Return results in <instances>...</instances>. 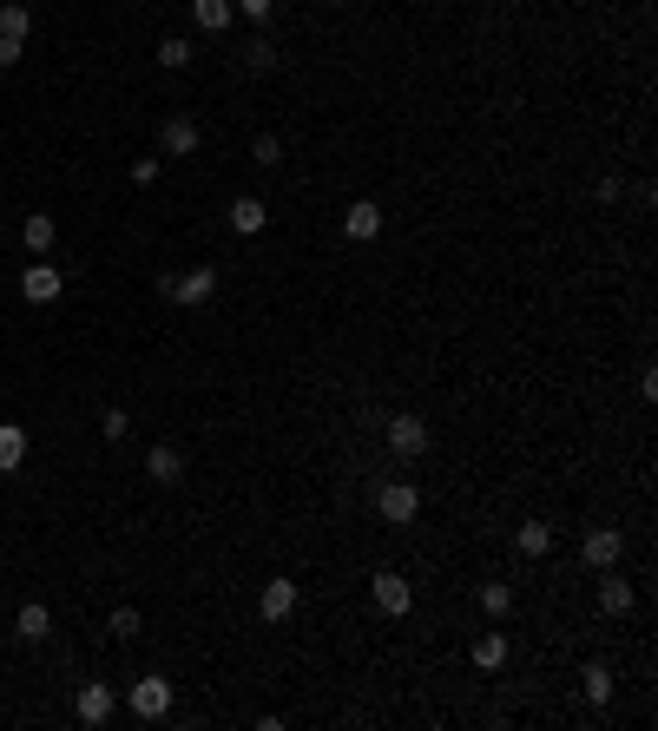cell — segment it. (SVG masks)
Segmentation results:
<instances>
[{
    "mask_svg": "<svg viewBox=\"0 0 658 731\" xmlns=\"http://www.w3.org/2000/svg\"><path fill=\"white\" fill-rule=\"evenodd\" d=\"M99 429H106V442H126V435H132V415L126 409H106V415H99Z\"/></svg>",
    "mask_w": 658,
    "mask_h": 731,
    "instance_id": "obj_26",
    "label": "cell"
},
{
    "mask_svg": "<svg viewBox=\"0 0 658 731\" xmlns=\"http://www.w3.org/2000/svg\"><path fill=\"white\" fill-rule=\"evenodd\" d=\"M0 33H14V40H27V33H33V14L7 0V7H0Z\"/></svg>",
    "mask_w": 658,
    "mask_h": 731,
    "instance_id": "obj_25",
    "label": "cell"
},
{
    "mask_svg": "<svg viewBox=\"0 0 658 731\" xmlns=\"http://www.w3.org/2000/svg\"><path fill=\"white\" fill-rule=\"evenodd\" d=\"M126 712L145 718V725H152V718H165V712H172V679H158V672L132 679V685H126Z\"/></svg>",
    "mask_w": 658,
    "mask_h": 731,
    "instance_id": "obj_1",
    "label": "cell"
},
{
    "mask_svg": "<svg viewBox=\"0 0 658 731\" xmlns=\"http://www.w3.org/2000/svg\"><path fill=\"white\" fill-rule=\"evenodd\" d=\"M244 66H251V73H270V66H277V40H270V33H257L251 47H244Z\"/></svg>",
    "mask_w": 658,
    "mask_h": 731,
    "instance_id": "obj_24",
    "label": "cell"
},
{
    "mask_svg": "<svg viewBox=\"0 0 658 731\" xmlns=\"http://www.w3.org/2000/svg\"><path fill=\"white\" fill-rule=\"evenodd\" d=\"M580 554H586V567H599V573H606V567H619V554H626V541H619V527H593V534H586V547H580Z\"/></svg>",
    "mask_w": 658,
    "mask_h": 731,
    "instance_id": "obj_9",
    "label": "cell"
},
{
    "mask_svg": "<svg viewBox=\"0 0 658 731\" xmlns=\"http://www.w3.org/2000/svg\"><path fill=\"white\" fill-rule=\"evenodd\" d=\"M191 53H198V47H191L185 33H172V40H158V66H165V73H185V66H191Z\"/></svg>",
    "mask_w": 658,
    "mask_h": 731,
    "instance_id": "obj_19",
    "label": "cell"
},
{
    "mask_svg": "<svg viewBox=\"0 0 658 731\" xmlns=\"http://www.w3.org/2000/svg\"><path fill=\"white\" fill-rule=\"evenodd\" d=\"M27 60V40H14V33H0V66H20Z\"/></svg>",
    "mask_w": 658,
    "mask_h": 731,
    "instance_id": "obj_29",
    "label": "cell"
},
{
    "mask_svg": "<svg viewBox=\"0 0 658 731\" xmlns=\"http://www.w3.org/2000/svg\"><path fill=\"white\" fill-rule=\"evenodd\" d=\"M514 547H520V554H527V560H540V554H547V547H553V527H547V521H527V527H520V534H514Z\"/></svg>",
    "mask_w": 658,
    "mask_h": 731,
    "instance_id": "obj_20",
    "label": "cell"
},
{
    "mask_svg": "<svg viewBox=\"0 0 658 731\" xmlns=\"http://www.w3.org/2000/svg\"><path fill=\"white\" fill-rule=\"evenodd\" d=\"M158 290H165L172 303H191V310H198V303L218 297V271H211V264H198L191 277H158Z\"/></svg>",
    "mask_w": 658,
    "mask_h": 731,
    "instance_id": "obj_3",
    "label": "cell"
},
{
    "mask_svg": "<svg viewBox=\"0 0 658 731\" xmlns=\"http://www.w3.org/2000/svg\"><path fill=\"white\" fill-rule=\"evenodd\" d=\"M251 165H264V172H270V165H283V145L270 139V132H264V139L251 145Z\"/></svg>",
    "mask_w": 658,
    "mask_h": 731,
    "instance_id": "obj_27",
    "label": "cell"
},
{
    "mask_svg": "<svg viewBox=\"0 0 658 731\" xmlns=\"http://www.w3.org/2000/svg\"><path fill=\"white\" fill-rule=\"evenodd\" d=\"M369 593H376V606L389 613V620H402L408 606H415V587H408V580H402L395 567H382V573H376V587H369Z\"/></svg>",
    "mask_w": 658,
    "mask_h": 731,
    "instance_id": "obj_5",
    "label": "cell"
},
{
    "mask_svg": "<svg viewBox=\"0 0 658 731\" xmlns=\"http://www.w3.org/2000/svg\"><path fill=\"white\" fill-rule=\"evenodd\" d=\"M20 238H27V251H33V257H47V251H53V238H60V224H53L47 211H27V224H20Z\"/></svg>",
    "mask_w": 658,
    "mask_h": 731,
    "instance_id": "obj_12",
    "label": "cell"
},
{
    "mask_svg": "<svg viewBox=\"0 0 658 731\" xmlns=\"http://www.w3.org/2000/svg\"><path fill=\"white\" fill-rule=\"evenodd\" d=\"M191 14H198L204 33H224V27L237 20V7H231V0H191Z\"/></svg>",
    "mask_w": 658,
    "mask_h": 731,
    "instance_id": "obj_18",
    "label": "cell"
},
{
    "mask_svg": "<svg viewBox=\"0 0 658 731\" xmlns=\"http://www.w3.org/2000/svg\"><path fill=\"white\" fill-rule=\"evenodd\" d=\"M158 178V159H132V185H152Z\"/></svg>",
    "mask_w": 658,
    "mask_h": 731,
    "instance_id": "obj_31",
    "label": "cell"
},
{
    "mask_svg": "<svg viewBox=\"0 0 658 731\" xmlns=\"http://www.w3.org/2000/svg\"><path fill=\"white\" fill-rule=\"evenodd\" d=\"M264 224H270L264 198H237V205H231V231H237V238H257Z\"/></svg>",
    "mask_w": 658,
    "mask_h": 731,
    "instance_id": "obj_14",
    "label": "cell"
},
{
    "mask_svg": "<svg viewBox=\"0 0 658 731\" xmlns=\"http://www.w3.org/2000/svg\"><path fill=\"white\" fill-rule=\"evenodd\" d=\"M106 633L112 639H132V633H139V613H132V606H119V613L106 620Z\"/></svg>",
    "mask_w": 658,
    "mask_h": 731,
    "instance_id": "obj_28",
    "label": "cell"
},
{
    "mask_svg": "<svg viewBox=\"0 0 658 731\" xmlns=\"http://www.w3.org/2000/svg\"><path fill=\"white\" fill-rule=\"evenodd\" d=\"M231 7H237V14H244V20H257V27H264V20H270V7H277V0H231Z\"/></svg>",
    "mask_w": 658,
    "mask_h": 731,
    "instance_id": "obj_30",
    "label": "cell"
},
{
    "mask_svg": "<svg viewBox=\"0 0 658 731\" xmlns=\"http://www.w3.org/2000/svg\"><path fill=\"white\" fill-rule=\"evenodd\" d=\"M599 606H606L612 620H626V613H632V587H626L612 567H606V580H599Z\"/></svg>",
    "mask_w": 658,
    "mask_h": 731,
    "instance_id": "obj_16",
    "label": "cell"
},
{
    "mask_svg": "<svg viewBox=\"0 0 658 731\" xmlns=\"http://www.w3.org/2000/svg\"><path fill=\"white\" fill-rule=\"evenodd\" d=\"M389 448H395L402 461L428 455V422H422V415H395V422H389Z\"/></svg>",
    "mask_w": 658,
    "mask_h": 731,
    "instance_id": "obj_6",
    "label": "cell"
},
{
    "mask_svg": "<svg viewBox=\"0 0 658 731\" xmlns=\"http://www.w3.org/2000/svg\"><path fill=\"white\" fill-rule=\"evenodd\" d=\"M257 606H264V620H290L297 613V580H270Z\"/></svg>",
    "mask_w": 658,
    "mask_h": 731,
    "instance_id": "obj_13",
    "label": "cell"
},
{
    "mask_svg": "<svg viewBox=\"0 0 658 731\" xmlns=\"http://www.w3.org/2000/svg\"><path fill=\"white\" fill-rule=\"evenodd\" d=\"M481 613H487V620L514 613V587H507V580H487V587H481Z\"/></svg>",
    "mask_w": 658,
    "mask_h": 731,
    "instance_id": "obj_22",
    "label": "cell"
},
{
    "mask_svg": "<svg viewBox=\"0 0 658 731\" xmlns=\"http://www.w3.org/2000/svg\"><path fill=\"white\" fill-rule=\"evenodd\" d=\"M20 461H27V429L20 422H0V475H14Z\"/></svg>",
    "mask_w": 658,
    "mask_h": 731,
    "instance_id": "obj_15",
    "label": "cell"
},
{
    "mask_svg": "<svg viewBox=\"0 0 658 731\" xmlns=\"http://www.w3.org/2000/svg\"><path fill=\"white\" fill-rule=\"evenodd\" d=\"M14 633H20V639H47V633H53V613H47L40 600H27V606L14 613Z\"/></svg>",
    "mask_w": 658,
    "mask_h": 731,
    "instance_id": "obj_17",
    "label": "cell"
},
{
    "mask_svg": "<svg viewBox=\"0 0 658 731\" xmlns=\"http://www.w3.org/2000/svg\"><path fill=\"white\" fill-rule=\"evenodd\" d=\"M158 145H165L172 159H191V152H198V119H185V112H172V119L158 126Z\"/></svg>",
    "mask_w": 658,
    "mask_h": 731,
    "instance_id": "obj_8",
    "label": "cell"
},
{
    "mask_svg": "<svg viewBox=\"0 0 658 731\" xmlns=\"http://www.w3.org/2000/svg\"><path fill=\"white\" fill-rule=\"evenodd\" d=\"M145 475H152L158 488H172V481H185V448H172V442H158L152 455H145Z\"/></svg>",
    "mask_w": 658,
    "mask_h": 731,
    "instance_id": "obj_10",
    "label": "cell"
},
{
    "mask_svg": "<svg viewBox=\"0 0 658 731\" xmlns=\"http://www.w3.org/2000/svg\"><path fill=\"white\" fill-rule=\"evenodd\" d=\"M376 514L389 527H408L415 514H422V494H415V481H382V494H376Z\"/></svg>",
    "mask_w": 658,
    "mask_h": 731,
    "instance_id": "obj_2",
    "label": "cell"
},
{
    "mask_svg": "<svg viewBox=\"0 0 658 731\" xmlns=\"http://www.w3.org/2000/svg\"><path fill=\"white\" fill-rule=\"evenodd\" d=\"M73 712H79V725H93V731H99L112 712H119V699H112V685H79Z\"/></svg>",
    "mask_w": 658,
    "mask_h": 731,
    "instance_id": "obj_7",
    "label": "cell"
},
{
    "mask_svg": "<svg viewBox=\"0 0 658 731\" xmlns=\"http://www.w3.org/2000/svg\"><path fill=\"white\" fill-rule=\"evenodd\" d=\"M501 659H507V633H481V639H474V666H481V672H494Z\"/></svg>",
    "mask_w": 658,
    "mask_h": 731,
    "instance_id": "obj_23",
    "label": "cell"
},
{
    "mask_svg": "<svg viewBox=\"0 0 658 731\" xmlns=\"http://www.w3.org/2000/svg\"><path fill=\"white\" fill-rule=\"evenodd\" d=\"M60 290H66V277L53 271L47 257H40V264H27V271H20V297H27V303H60Z\"/></svg>",
    "mask_w": 658,
    "mask_h": 731,
    "instance_id": "obj_4",
    "label": "cell"
},
{
    "mask_svg": "<svg viewBox=\"0 0 658 731\" xmlns=\"http://www.w3.org/2000/svg\"><path fill=\"white\" fill-rule=\"evenodd\" d=\"M580 692H586L593 705H606V699H612V666H599V659H593V666L580 672Z\"/></svg>",
    "mask_w": 658,
    "mask_h": 731,
    "instance_id": "obj_21",
    "label": "cell"
},
{
    "mask_svg": "<svg viewBox=\"0 0 658 731\" xmlns=\"http://www.w3.org/2000/svg\"><path fill=\"white\" fill-rule=\"evenodd\" d=\"M343 231H349L356 244H369V238L382 231V205H369V198H362V205H349V211H343Z\"/></svg>",
    "mask_w": 658,
    "mask_h": 731,
    "instance_id": "obj_11",
    "label": "cell"
},
{
    "mask_svg": "<svg viewBox=\"0 0 658 731\" xmlns=\"http://www.w3.org/2000/svg\"><path fill=\"white\" fill-rule=\"evenodd\" d=\"M316 7H343V0H316Z\"/></svg>",
    "mask_w": 658,
    "mask_h": 731,
    "instance_id": "obj_32",
    "label": "cell"
}]
</instances>
